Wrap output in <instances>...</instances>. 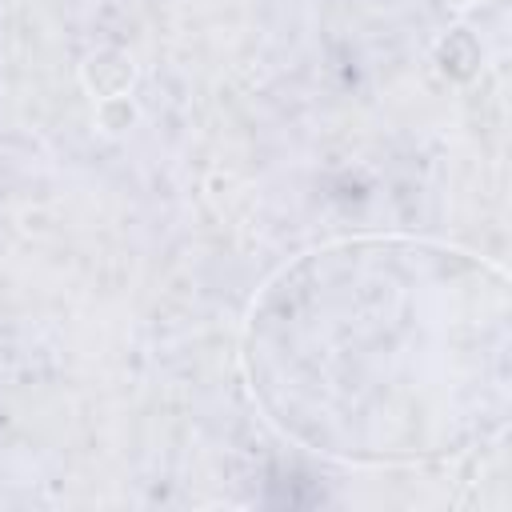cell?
Returning <instances> with one entry per match:
<instances>
[{"label":"cell","instance_id":"obj_1","mask_svg":"<svg viewBox=\"0 0 512 512\" xmlns=\"http://www.w3.org/2000/svg\"><path fill=\"white\" fill-rule=\"evenodd\" d=\"M252 388L320 452H460L504 404V276L412 240H348L288 268L252 312Z\"/></svg>","mask_w":512,"mask_h":512}]
</instances>
